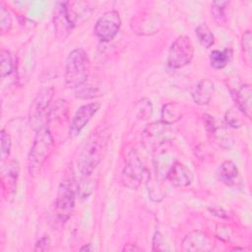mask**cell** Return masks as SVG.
<instances>
[{"label": "cell", "instance_id": "obj_1", "mask_svg": "<svg viewBox=\"0 0 252 252\" xmlns=\"http://www.w3.org/2000/svg\"><path fill=\"white\" fill-rule=\"evenodd\" d=\"M110 132L104 125H99L86 140L78 158V168L81 180L90 179L96 166L103 158L106 151Z\"/></svg>", "mask_w": 252, "mask_h": 252}, {"label": "cell", "instance_id": "obj_2", "mask_svg": "<svg viewBox=\"0 0 252 252\" xmlns=\"http://www.w3.org/2000/svg\"><path fill=\"white\" fill-rule=\"evenodd\" d=\"M35 137L28 157V169L32 176H36L54 149V140L47 126L35 131Z\"/></svg>", "mask_w": 252, "mask_h": 252}, {"label": "cell", "instance_id": "obj_3", "mask_svg": "<svg viewBox=\"0 0 252 252\" xmlns=\"http://www.w3.org/2000/svg\"><path fill=\"white\" fill-rule=\"evenodd\" d=\"M90 74V59L82 48L72 50L65 63V84L70 89L81 88Z\"/></svg>", "mask_w": 252, "mask_h": 252}, {"label": "cell", "instance_id": "obj_4", "mask_svg": "<svg viewBox=\"0 0 252 252\" xmlns=\"http://www.w3.org/2000/svg\"><path fill=\"white\" fill-rule=\"evenodd\" d=\"M76 191H78V187L74 174L70 171L65 174L60 182L55 200V215L61 224H64L68 220L74 211Z\"/></svg>", "mask_w": 252, "mask_h": 252}, {"label": "cell", "instance_id": "obj_5", "mask_svg": "<svg viewBox=\"0 0 252 252\" xmlns=\"http://www.w3.org/2000/svg\"><path fill=\"white\" fill-rule=\"evenodd\" d=\"M53 88H42L34 99L32 100L30 108V123L31 126L37 131L38 129L47 126V119L49 118V105L53 97Z\"/></svg>", "mask_w": 252, "mask_h": 252}, {"label": "cell", "instance_id": "obj_6", "mask_svg": "<svg viewBox=\"0 0 252 252\" xmlns=\"http://www.w3.org/2000/svg\"><path fill=\"white\" fill-rule=\"evenodd\" d=\"M194 47L187 35H179L170 45L166 63L172 69H180L191 63Z\"/></svg>", "mask_w": 252, "mask_h": 252}, {"label": "cell", "instance_id": "obj_7", "mask_svg": "<svg viewBox=\"0 0 252 252\" xmlns=\"http://www.w3.org/2000/svg\"><path fill=\"white\" fill-rule=\"evenodd\" d=\"M121 27V19L119 13L110 10L103 13L96 21L94 31L97 38L103 42L112 40L118 33Z\"/></svg>", "mask_w": 252, "mask_h": 252}, {"label": "cell", "instance_id": "obj_8", "mask_svg": "<svg viewBox=\"0 0 252 252\" xmlns=\"http://www.w3.org/2000/svg\"><path fill=\"white\" fill-rule=\"evenodd\" d=\"M144 165L135 152H132L126 159V163L121 173V182L123 186L130 190H136L144 176Z\"/></svg>", "mask_w": 252, "mask_h": 252}, {"label": "cell", "instance_id": "obj_9", "mask_svg": "<svg viewBox=\"0 0 252 252\" xmlns=\"http://www.w3.org/2000/svg\"><path fill=\"white\" fill-rule=\"evenodd\" d=\"M20 173V164L13 159L2 166L1 170V186L2 194L7 202L13 200L17 191V182Z\"/></svg>", "mask_w": 252, "mask_h": 252}, {"label": "cell", "instance_id": "obj_10", "mask_svg": "<svg viewBox=\"0 0 252 252\" xmlns=\"http://www.w3.org/2000/svg\"><path fill=\"white\" fill-rule=\"evenodd\" d=\"M99 108H100L99 102H91L79 107V109L74 114L70 124V128H69L70 136L77 137Z\"/></svg>", "mask_w": 252, "mask_h": 252}, {"label": "cell", "instance_id": "obj_11", "mask_svg": "<svg viewBox=\"0 0 252 252\" xmlns=\"http://www.w3.org/2000/svg\"><path fill=\"white\" fill-rule=\"evenodd\" d=\"M53 24L55 36L59 40L67 38L75 28L67 15L65 2H59L56 4L53 14Z\"/></svg>", "mask_w": 252, "mask_h": 252}, {"label": "cell", "instance_id": "obj_12", "mask_svg": "<svg viewBox=\"0 0 252 252\" xmlns=\"http://www.w3.org/2000/svg\"><path fill=\"white\" fill-rule=\"evenodd\" d=\"M215 248L212 239L204 232L194 230L188 233L182 241V249L191 252L212 251Z\"/></svg>", "mask_w": 252, "mask_h": 252}, {"label": "cell", "instance_id": "obj_13", "mask_svg": "<svg viewBox=\"0 0 252 252\" xmlns=\"http://www.w3.org/2000/svg\"><path fill=\"white\" fill-rule=\"evenodd\" d=\"M165 178L176 187H187L193 181L192 171L183 163L175 160L166 172Z\"/></svg>", "mask_w": 252, "mask_h": 252}, {"label": "cell", "instance_id": "obj_14", "mask_svg": "<svg viewBox=\"0 0 252 252\" xmlns=\"http://www.w3.org/2000/svg\"><path fill=\"white\" fill-rule=\"evenodd\" d=\"M170 126L171 125L163 123L162 121L158 123L156 122L149 125V127L145 130V134L148 139L152 141L151 143L155 144L158 147L161 144L168 143L169 139L173 138V136H170V134H173Z\"/></svg>", "mask_w": 252, "mask_h": 252}, {"label": "cell", "instance_id": "obj_15", "mask_svg": "<svg viewBox=\"0 0 252 252\" xmlns=\"http://www.w3.org/2000/svg\"><path fill=\"white\" fill-rule=\"evenodd\" d=\"M215 93V85L210 79L199 81L191 90V96L198 105L208 104Z\"/></svg>", "mask_w": 252, "mask_h": 252}, {"label": "cell", "instance_id": "obj_16", "mask_svg": "<svg viewBox=\"0 0 252 252\" xmlns=\"http://www.w3.org/2000/svg\"><path fill=\"white\" fill-rule=\"evenodd\" d=\"M233 98L237 104V109L248 119H251L252 112V90L250 85H241L234 93Z\"/></svg>", "mask_w": 252, "mask_h": 252}, {"label": "cell", "instance_id": "obj_17", "mask_svg": "<svg viewBox=\"0 0 252 252\" xmlns=\"http://www.w3.org/2000/svg\"><path fill=\"white\" fill-rule=\"evenodd\" d=\"M65 6L67 15L74 27L88 20L92 14L91 8L85 2L69 1L65 2Z\"/></svg>", "mask_w": 252, "mask_h": 252}, {"label": "cell", "instance_id": "obj_18", "mask_svg": "<svg viewBox=\"0 0 252 252\" xmlns=\"http://www.w3.org/2000/svg\"><path fill=\"white\" fill-rule=\"evenodd\" d=\"M218 176L221 183L226 186H235L239 183V171L231 160H224L219 167Z\"/></svg>", "mask_w": 252, "mask_h": 252}, {"label": "cell", "instance_id": "obj_19", "mask_svg": "<svg viewBox=\"0 0 252 252\" xmlns=\"http://www.w3.org/2000/svg\"><path fill=\"white\" fill-rule=\"evenodd\" d=\"M162 179L159 178L153 170V172L149 173L148 175V191H149V197L154 202H160L164 198V190L161 186Z\"/></svg>", "mask_w": 252, "mask_h": 252}, {"label": "cell", "instance_id": "obj_20", "mask_svg": "<svg viewBox=\"0 0 252 252\" xmlns=\"http://www.w3.org/2000/svg\"><path fill=\"white\" fill-rule=\"evenodd\" d=\"M182 116V106L177 102H168L161 108V121L172 125Z\"/></svg>", "mask_w": 252, "mask_h": 252}, {"label": "cell", "instance_id": "obj_21", "mask_svg": "<svg viewBox=\"0 0 252 252\" xmlns=\"http://www.w3.org/2000/svg\"><path fill=\"white\" fill-rule=\"evenodd\" d=\"M232 49L224 48L222 50H213L210 54L211 66L215 69L224 68L232 59Z\"/></svg>", "mask_w": 252, "mask_h": 252}, {"label": "cell", "instance_id": "obj_22", "mask_svg": "<svg viewBox=\"0 0 252 252\" xmlns=\"http://www.w3.org/2000/svg\"><path fill=\"white\" fill-rule=\"evenodd\" d=\"M229 3L227 1H214L211 5L212 17L218 25H224L227 21L226 9Z\"/></svg>", "mask_w": 252, "mask_h": 252}, {"label": "cell", "instance_id": "obj_23", "mask_svg": "<svg viewBox=\"0 0 252 252\" xmlns=\"http://www.w3.org/2000/svg\"><path fill=\"white\" fill-rule=\"evenodd\" d=\"M195 32L199 42L205 48H209L215 43V36L210 28L205 23L198 25L195 29Z\"/></svg>", "mask_w": 252, "mask_h": 252}, {"label": "cell", "instance_id": "obj_24", "mask_svg": "<svg viewBox=\"0 0 252 252\" xmlns=\"http://www.w3.org/2000/svg\"><path fill=\"white\" fill-rule=\"evenodd\" d=\"M15 68L14 58L9 50H1V77L5 78L12 74Z\"/></svg>", "mask_w": 252, "mask_h": 252}, {"label": "cell", "instance_id": "obj_25", "mask_svg": "<svg viewBox=\"0 0 252 252\" xmlns=\"http://www.w3.org/2000/svg\"><path fill=\"white\" fill-rule=\"evenodd\" d=\"M136 115L139 119L146 120L153 114V103L149 98L140 99L135 106Z\"/></svg>", "mask_w": 252, "mask_h": 252}, {"label": "cell", "instance_id": "obj_26", "mask_svg": "<svg viewBox=\"0 0 252 252\" xmlns=\"http://www.w3.org/2000/svg\"><path fill=\"white\" fill-rule=\"evenodd\" d=\"M240 111L237 108H230L224 114L225 123L232 128H239L243 125V120L240 116ZM242 114V113H241Z\"/></svg>", "mask_w": 252, "mask_h": 252}, {"label": "cell", "instance_id": "obj_27", "mask_svg": "<svg viewBox=\"0 0 252 252\" xmlns=\"http://www.w3.org/2000/svg\"><path fill=\"white\" fill-rule=\"evenodd\" d=\"M251 39H252L251 32L249 30L245 31L241 37V48H242V52L244 54V61L248 65H250V63H251V56H252Z\"/></svg>", "mask_w": 252, "mask_h": 252}, {"label": "cell", "instance_id": "obj_28", "mask_svg": "<svg viewBox=\"0 0 252 252\" xmlns=\"http://www.w3.org/2000/svg\"><path fill=\"white\" fill-rule=\"evenodd\" d=\"M11 27H12L11 14L2 3L0 5V30L2 33L9 32L11 30Z\"/></svg>", "mask_w": 252, "mask_h": 252}, {"label": "cell", "instance_id": "obj_29", "mask_svg": "<svg viewBox=\"0 0 252 252\" xmlns=\"http://www.w3.org/2000/svg\"><path fill=\"white\" fill-rule=\"evenodd\" d=\"M11 146H12L11 136L5 129H2L1 130V158H2V161L6 158H8V156L10 155Z\"/></svg>", "mask_w": 252, "mask_h": 252}, {"label": "cell", "instance_id": "obj_30", "mask_svg": "<svg viewBox=\"0 0 252 252\" xmlns=\"http://www.w3.org/2000/svg\"><path fill=\"white\" fill-rule=\"evenodd\" d=\"M152 250L153 251H168L169 247L166 244L162 234L159 231H156L152 240Z\"/></svg>", "mask_w": 252, "mask_h": 252}, {"label": "cell", "instance_id": "obj_31", "mask_svg": "<svg viewBox=\"0 0 252 252\" xmlns=\"http://www.w3.org/2000/svg\"><path fill=\"white\" fill-rule=\"evenodd\" d=\"M50 238L47 235H44L36 241L34 245V251H46L50 248Z\"/></svg>", "mask_w": 252, "mask_h": 252}, {"label": "cell", "instance_id": "obj_32", "mask_svg": "<svg viewBox=\"0 0 252 252\" xmlns=\"http://www.w3.org/2000/svg\"><path fill=\"white\" fill-rule=\"evenodd\" d=\"M134 250H139V248L136 247L134 244H127L123 248V251H134Z\"/></svg>", "mask_w": 252, "mask_h": 252}, {"label": "cell", "instance_id": "obj_33", "mask_svg": "<svg viewBox=\"0 0 252 252\" xmlns=\"http://www.w3.org/2000/svg\"><path fill=\"white\" fill-rule=\"evenodd\" d=\"M80 250L81 251H92V250H94V248L91 243H88V244H85L83 247H81Z\"/></svg>", "mask_w": 252, "mask_h": 252}]
</instances>
